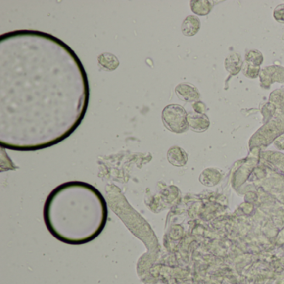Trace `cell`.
Instances as JSON below:
<instances>
[{
    "label": "cell",
    "instance_id": "cell-7",
    "mask_svg": "<svg viewBox=\"0 0 284 284\" xmlns=\"http://www.w3.org/2000/svg\"><path fill=\"white\" fill-rule=\"evenodd\" d=\"M97 61L103 69L107 71H113L119 65V61L115 55L110 53H104L98 56Z\"/></svg>",
    "mask_w": 284,
    "mask_h": 284
},
{
    "label": "cell",
    "instance_id": "cell-8",
    "mask_svg": "<svg viewBox=\"0 0 284 284\" xmlns=\"http://www.w3.org/2000/svg\"><path fill=\"white\" fill-rule=\"evenodd\" d=\"M211 2L209 1H192L191 8L192 12L198 15H206L210 12Z\"/></svg>",
    "mask_w": 284,
    "mask_h": 284
},
{
    "label": "cell",
    "instance_id": "cell-4",
    "mask_svg": "<svg viewBox=\"0 0 284 284\" xmlns=\"http://www.w3.org/2000/svg\"><path fill=\"white\" fill-rule=\"evenodd\" d=\"M188 124L190 129L196 132L205 131L210 125V121L204 113H188Z\"/></svg>",
    "mask_w": 284,
    "mask_h": 284
},
{
    "label": "cell",
    "instance_id": "cell-1",
    "mask_svg": "<svg viewBox=\"0 0 284 284\" xmlns=\"http://www.w3.org/2000/svg\"><path fill=\"white\" fill-rule=\"evenodd\" d=\"M44 220L56 239L70 245L90 242L99 236L108 220L102 193L84 182H69L50 192L44 206Z\"/></svg>",
    "mask_w": 284,
    "mask_h": 284
},
{
    "label": "cell",
    "instance_id": "cell-3",
    "mask_svg": "<svg viewBox=\"0 0 284 284\" xmlns=\"http://www.w3.org/2000/svg\"><path fill=\"white\" fill-rule=\"evenodd\" d=\"M175 93L179 99L188 103L196 102L200 97L199 92L197 88L195 87L194 85L188 83H183L177 85Z\"/></svg>",
    "mask_w": 284,
    "mask_h": 284
},
{
    "label": "cell",
    "instance_id": "cell-5",
    "mask_svg": "<svg viewBox=\"0 0 284 284\" xmlns=\"http://www.w3.org/2000/svg\"><path fill=\"white\" fill-rule=\"evenodd\" d=\"M167 158L169 163L177 167L185 166L188 160V156L185 151L177 146L172 147L169 150Z\"/></svg>",
    "mask_w": 284,
    "mask_h": 284
},
{
    "label": "cell",
    "instance_id": "cell-9",
    "mask_svg": "<svg viewBox=\"0 0 284 284\" xmlns=\"http://www.w3.org/2000/svg\"><path fill=\"white\" fill-rule=\"evenodd\" d=\"M192 107L194 108L196 113H203V112L205 110V105H204V103H200V102L195 103Z\"/></svg>",
    "mask_w": 284,
    "mask_h": 284
},
{
    "label": "cell",
    "instance_id": "cell-2",
    "mask_svg": "<svg viewBox=\"0 0 284 284\" xmlns=\"http://www.w3.org/2000/svg\"><path fill=\"white\" fill-rule=\"evenodd\" d=\"M162 120L167 129L174 133H183L189 128L188 113L179 104H169L163 108Z\"/></svg>",
    "mask_w": 284,
    "mask_h": 284
},
{
    "label": "cell",
    "instance_id": "cell-6",
    "mask_svg": "<svg viewBox=\"0 0 284 284\" xmlns=\"http://www.w3.org/2000/svg\"><path fill=\"white\" fill-rule=\"evenodd\" d=\"M200 29L199 19H197L195 16H188L187 18L184 20L182 24L181 30L182 33L185 36H193L196 35Z\"/></svg>",
    "mask_w": 284,
    "mask_h": 284
}]
</instances>
